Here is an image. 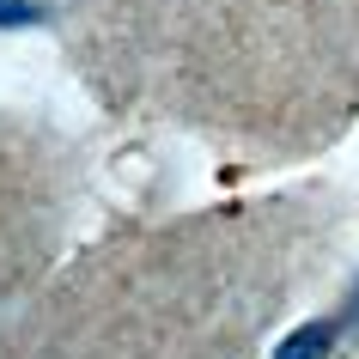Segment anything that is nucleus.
Listing matches in <instances>:
<instances>
[{"label": "nucleus", "instance_id": "nucleus-1", "mask_svg": "<svg viewBox=\"0 0 359 359\" xmlns=\"http://www.w3.org/2000/svg\"><path fill=\"white\" fill-rule=\"evenodd\" d=\"M341 341V323L335 317H311L304 329H292V335L274 347V359H329Z\"/></svg>", "mask_w": 359, "mask_h": 359}, {"label": "nucleus", "instance_id": "nucleus-3", "mask_svg": "<svg viewBox=\"0 0 359 359\" xmlns=\"http://www.w3.org/2000/svg\"><path fill=\"white\" fill-rule=\"evenodd\" d=\"M341 329H353V335H359V280H353V292H347V317H341Z\"/></svg>", "mask_w": 359, "mask_h": 359}, {"label": "nucleus", "instance_id": "nucleus-2", "mask_svg": "<svg viewBox=\"0 0 359 359\" xmlns=\"http://www.w3.org/2000/svg\"><path fill=\"white\" fill-rule=\"evenodd\" d=\"M49 19L43 0H0V31H31V25Z\"/></svg>", "mask_w": 359, "mask_h": 359}]
</instances>
